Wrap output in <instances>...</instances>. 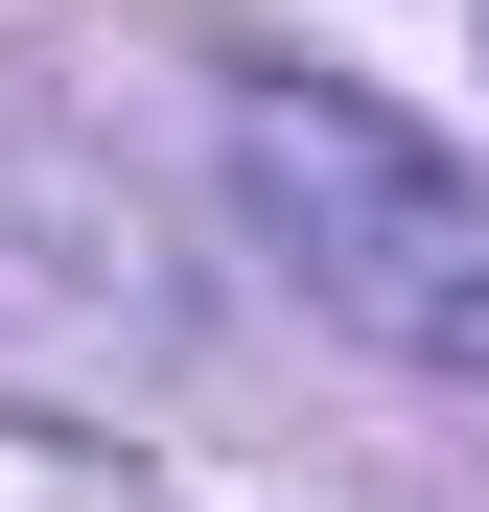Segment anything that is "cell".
Here are the masks:
<instances>
[{
	"label": "cell",
	"instance_id": "cell-1",
	"mask_svg": "<svg viewBox=\"0 0 489 512\" xmlns=\"http://www.w3.org/2000/svg\"><path fill=\"white\" fill-rule=\"evenodd\" d=\"M233 187H257L280 280L326 326H373L420 373H489V163H443L373 94H233Z\"/></svg>",
	"mask_w": 489,
	"mask_h": 512
},
{
	"label": "cell",
	"instance_id": "cell-2",
	"mask_svg": "<svg viewBox=\"0 0 489 512\" xmlns=\"http://www.w3.org/2000/svg\"><path fill=\"white\" fill-rule=\"evenodd\" d=\"M0 512H163V489L94 466V443H47V419H0Z\"/></svg>",
	"mask_w": 489,
	"mask_h": 512
}]
</instances>
